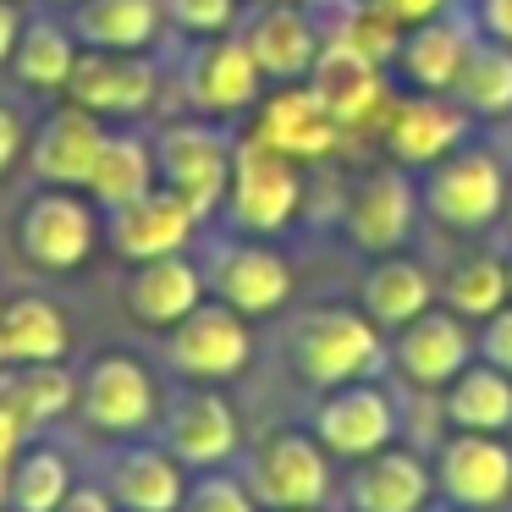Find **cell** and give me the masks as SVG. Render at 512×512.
Wrapping results in <instances>:
<instances>
[{
  "mask_svg": "<svg viewBox=\"0 0 512 512\" xmlns=\"http://www.w3.org/2000/svg\"><path fill=\"white\" fill-rule=\"evenodd\" d=\"M56 512H122L111 501V490L100 485V479H94V485H72L67 496H61V507Z\"/></svg>",
  "mask_w": 512,
  "mask_h": 512,
  "instance_id": "cell-43",
  "label": "cell"
},
{
  "mask_svg": "<svg viewBox=\"0 0 512 512\" xmlns=\"http://www.w3.org/2000/svg\"><path fill=\"white\" fill-rule=\"evenodd\" d=\"M474 325L457 320L452 309H424L402 331L386 336V369L413 391H446V380L463 364H474Z\"/></svg>",
  "mask_w": 512,
  "mask_h": 512,
  "instance_id": "cell-16",
  "label": "cell"
},
{
  "mask_svg": "<svg viewBox=\"0 0 512 512\" xmlns=\"http://www.w3.org/2000/svg\"><path fill=\"white\" fill-rule=\"evenodd\" d=\"M358 309L380 325V331H402L408 320H419L424 309H435V276L419 254H380L369 259V270L358 276Z\"/></svg>",
  "mask_w": 512,
  "mask_h": 512,
  "instance_id": "cell-27",
  "label": "cell"
},
{
  "mask_svg": "<svg viewBox=\"0 0 512 512\" xmlns=\"http://www.w3.org/2000/svg\"><path fill=\"white\" fill-rule=\"evenodd\" d=\"M28 149V127H23V116L12 111V105H0V177L17 166V155Z\"/></svg>",
  "mask_w": 512,
  "mask_h": 512,
  "instance_id": "cell-41",
  "label": "cell"
},
{
  "mask_svg": "<svg viewBox=\"0 0 512 512\" xmlns=\"http://www.w3.org/2000/svg\"><path fill=\"white\" fill-rule=\"evenodd\" d=\"M309 435L342 463L380 452L402 435V402L386 391V380H347V386L320 391L309 408Z\"/></svg>",
  "mask_w": 512,
  "mask_h": 512,
  "instance_id": "cell-10",
  "label": "cell"
},
{
  "mask_svg": "<svg viewBox=\"0 0 512 512\" xmlns=\"http://www.w3.org/2000/svg\"><path fill=\"white\" fill-rule=\"evenodd\" d=\"M155 144L138 133H105L100 155H94L89 166V182H83V193H89V204L100 215L122 210V204L144 199L149 188H155Z\"/></svg>",
  "mask_w": 512,
  "mask_h": 512,
  "instance_id": "cell-31",
  "label": "cell"
},
{
  "mask_svg": "<svg viewBox=\"0 0 512 512\" xmlns=\"http://www.w3.org/2000/svg\"><path fill=\"white\" fill-rule=\"evenodd\" d=\"M287 364L309 391L386 375V331L358 303H320L287 325Z\"/></svg>",
  "mask_w": 512,
  "mask_h": 512,
  "instance_id": "cell-1",
  "label": "cell"
},
{
  "mask_svg": "<svg viewBox=\"0 0 512 512\" xmlns=\"http://www.w3.org/2000/svg\"><path fill=\"white\" fill-rule=\"evenodd\" d=\"M67 28L83 50H155L166 0H78Z\"/></svg>",
  "mask_w": 512,
  "mask_h": 512,
  "instance_id": "cell-30",
  "label": "cell"
},
{
  "mask_svg": "<svg viewBox=\"0 0 512 512\" xmlns=\"http://www.w3.org/2000/svg\"><path fill=\"white\" fill-rule=\"evenodd\" d=\"M177 512H265V507L254 501V490L243 485L237 468H204V474H188Z\"/></svg>",
  "mask_w": 512,
  "mask_h": 512,
  "instance_id": "cell-37",
  "label": "cell"
},
{
  "mask_svg": "<svg viewBox=\"0 0 512 512\" xmlns=\"http://www.w3.org/2000/svg\"><path fill=\"white\" fill-rule=\"evenodd\" d=\"M166 364L182 380L221 386V380L243 375L254 364V320L226 309L221 298H204L188 320H177L166 331Z\"/></svg>",
  "mask_w": 512,
  "mask_h": 512,
  "instance_id": "cell-12",
  "label": "cell"
},
{
  "mask_svg": "<svg viewBox=\"0 0 512 512\" xmlns=\"http://www.w3.org/2000/svg\"><path fill=\"white\" fill-rule=\"evenodd\" d=\"M446 94H452L474 122H501V116H512V45L479 34L474 45H468V56H463V67H457V78Z\"/></svg>",
  "mask_w": 512,
  "mask_h": 512,
  "instance_id": "cell-34",
  "label": "cell"
},
{
  "mask_svg": "<svg viewBox=\"0 0 512 512\" xmlns=\"http://www.w3.org/2000/svg\"><path fill=\"white\" fill-rule=\"evenodd\" d=\"M468 17H474V28L485 39H501V45H512V0H463Z\"/></svg>",
  "mask_w": 512,
  "mask_h": 512,
  "instance_id": "cell-40",
  "label": "cell"
},
{
  "mask_svg": "<svg viewBox=\"0 0 512 512\" xmlns=\"http://www.w3.org/2000/svg\"><path fill=\"white\" fill-rule=\"evenodd\" d=\"M78 413L100 435H144L160 424V386L133 353H100L78 375Z\"/></svg>",
  "mask_w": 512,
  "mask_h": 512,
  "instance_id": "cell-15",
  "label": "cell"
},
{
  "mask_svg": "<svg viewBox=\"0 0 512 512\" xmlns=\"http://www.w3.org/2000/svg\"><path fill=\"white\" fill-rule=\"evenodd\" d=\"M474 39H479V28H474V17H468L463 0H457L452 12L430 17V23H413L408 34H402L391 67H386L391 89H402V94H446Z\"/></svg>",
  "mask_w": 512,
  "mask_h": 512,
  "instance_id": "cell-21",
  "label": "cell"
},
{
  "mask_svg": "<svg viewBox=\"0 0 512 512\" xmlns=\"http://www.w3.org/2000/svg\"><path fill=\"white\" fill-rule=\"evenodd\" d=\"M160 446L177 457L188 474H204V468H232L243 457V419L237 408L204 380H188L177 386L166 402H160Z\"/></svg>",
  "mask_w": 512,
  "mask_h": 512,
  "instance_id": "cell-7",
  "label": "cell"
},
{
  "mask_svg": "<svg viewBox=\"0 0 512 512\" xmlns=\"http://www.w3.org/2000/svg\"><path fill=\"white\" fill-rule=\"evenodd\" d=\"M94 243H100V210L78 188H39L17 210V254L34 270L67 276V270L89 265Z\"/></svg>",
  "mask_w": 512,
  "mask_h": 512,
  "instance_id": "cell-11",
  "label": "cell"
},
{
  "mask_svg": "<svg viewBox=\"0 0 512 512\" xmlns=\"http://www.w3.org/2000/svg\"><path fill=\"white\" fill-rule=\"evenodd\" d=\"M17 34H23V12H17V0H0V67H12Z\"/></svg>",
  "mask_w": 512,
  "mask_h": 512,
  "instance_id": "cell-45",
  "label": "cell"
},
{
  "mask_svg": "<svg viewBox=\"0 0 512 512\" xmlns=\"http://www.w3.org/2000/svg\"><path fill=\"white\" fill-rule=\"evenodd\" d=\"M507 193H512L507 160L496 149L474 144V138L463 149H452L446 160H435L430 171H419V210L452 237H479L490 226H501Z\"/></svg>",
  "mask_w": 512,
  "mask_h": 512,
  "instance_id": "cell-2",
  "label": "cell"
},
{
  "mask_svg": "<svg viewBox=\"0 0 512 512\" xmlns=\"http://www.w3.org/2000/svg\"><path fill=\"white\" fill-rule=\"evenodd\" d=\"M0 402L23 419V430H45V424L67 419L78 408V375L61 364H23V369H0Z\"/></svg>",
  "mask_w": 512,
  "mask_h": 512,
  "instance_id": "cell-33",
  "label": "cell"
},
{
  "mask_svg": "<svg viewBox=\"0 0 512 512\" xmlns=\"http://www.w3.org/2000/svg\"><path fill=\"white\" fill-rule=\"evenodd\" d=\"M446 430H479V435H507L512 430V375L485 358L463 364L446 391H435Z\"/></svg>",
  "mask_w": 512,
  "mask_h": 512,
  "instance_id": "cell-29",
  "label": "cell"
},
{
  "mask_svg": "<svg viewBox=\"0 0 512 512\" xmlns=\"http://www.w3.org/2000/svg\"><path fill=\"white\" fill-rule=\"evenodd\" d=\"M270 83L259 78L254 56L243 50L237 34H215V39H199L182 61V94L199 116L210 122H232V116H248L259 100H265Z\"/></svg>",
  "mask_w": 512,
  "mask_h": 512,
  "instance_id": "cell-17",
  "label": "cell"
},
{
  "mask_svg": "<svg viewBox=\"0 0 512 512\" xmlns=\"http://www.w3.org/2000/svg\"><path fill=\"white\" fill-rule=\"evenodd\" d=\"M204 287H210V298H221L226 309L243 314V320H270V314H281L292 303L298 276H292V259L276 243L232 232L204 259Z\"/></svg>",
  "mask_w": 512,
  "mask_h": 512,
  "instance_id": "cell-8",
  "label": "cell"
},
{
  "mask_svg": "<svg viewBox=\"0 0 512 512\" xmlns=\"http://www.w3.org/2000/svg\"><path fill=\"white\" fill-rule=\"evenodd\" d=\"M342 512H347V507H342Z\"/></svg>",
  "mask_w": 512,
  "mask_h": 512,
  "instance_id": "cell-50",
  "label": "cell"
},
{
  "mask_svg": "<svg viewBox=\"0 0 512 512\" xmlns=\"http://www.w3.org/2000/svg\"><path fill=\"white\" fill-rule=\"evenodd\" d=\"M336 501L347 512H430L435 507V468L424 452L391 441L347 468V479L336 485Z\"/></svg>",
  "mask_w": 512,
  "mask_h": 512,
  "instance_id": "cell-18",
  "label": "cell"
},
{
  "mask_svg": "<svg viewBox=\"0 0 512 512\" xmlns=\"http://www.w3.org/2000/svg\"><path fill=\"white\" fill-rule=\"evenodd\" d=\"M193 232H199V215L193 204H182L171 188H149L144 199L122 204V210L105 215V243L116 259L127 265H144V259H166V254H188Z\"/></svg>",
  "mask_w": 512,
  "mask_h": 512,
  "instance_id": "cell-23",
  "label": "cell"
},
{
  "mask_svg": "<svg viewBox=\"0 0 512 512\" xmlns=\"http://www.w3.org/2000/svg\"><path fill=\"white\" fill-rule=\"evenodd\" d=\"M243 50L254 56L265 83H309L314 61H320V23L303 0H248L243 17L232 28Z\"/></svg>",
  "mask_w": 512,
  "mask_h": 512,
  "instance_id": "cell-13",
  "label": "cell"
},
{
  "mask_svg": "<svg viewBox=\"0 0 512 512\" xmlns=\"http://www.w3.org/2000/svg\"><path fill=\"white\" fill-rule=\"evenodd\" d=\"M430 512H457V507H446V501H435V507Z\"/></svg>",
  "mask_w": 512,
  "mask_h": 512,
  "instance_id": "cell-49",
  "label": "cell"
},
{
  "mask_svg": "<svg viewBox=\"0 0 512 512\" xmlns=\"http://www.w3.org/2000/svg\"><path fill=\"white\" fill-rule=\"evenodd\" d=\"M100 485L111 490V501L122 512H177L182 490H188V468L166 452V446H116L100 468Z\"/></svg>",
  "mask_w": 512,
  "mask_h": 512,
  "instance_id": "cell-26",
  "label": "cell"
},
{
  "mask_svg": "<svg viewBox=\"0 0 512 512\" xmlns=\"http://www.w3.org/2000/svg\"><path fill=\"white\" fill-rule=\"evenodd\" d=\"M501 254H507V292H512V243H507V248H501Z\"/></svg>",
  "mask_w": 512,
  "mask_h": 512,
  "instance_id": "cell-46",
  "label": "cell"
},
{
  "mask_svg": "<svg viewBox=\"0 0 512 512\" xmlns=\"http://www.w3.org/2000/svg\"><path fill=\"white\" fill-rule=\"evenodd\" d=\"M72 485L78 479H72L67 452H56V446H23L17 463L6 468V479H0V496H6L12 512H56Z\"/></svg>",
  "mask_w": 512,
  "mask_h": 512,
  "instance_id": "cell-36",
  "label": "cell"
},
{
  "mask_svg": "<svg viewBox=\"0 0 512 512\" xmlns=\"http://www.w3.org/2000/svg\"><path fill=\"white\" fill-rule=\"evenodd\" d=\"M160 94V67L149 50H83L67 78V100L105 116H144Z\"/></svg>",
  "mask_w": 512,
  "mask_h": 512,
  "instance_id": "cell-20",
  "label": "cell"
},
{
  "mask_svg": "<svg viewBox=\"0 0 512 512\" xmlns=\"http://www.w3.org/2000/svg\"><path fill=\"white\" fill-rule=\"evenodd\" d=\"M72 347V325L39 292L0 303V369H23V364H61Z\"/></svg>",
  "mask_w": 512,
  "mask_h": 512,
  "instance_id": "cell-28",
  "label": "cell"
},
{
  "mask_svg": "<svg viewBox=\"0 0 512 512\" xmlns=\"http://www.w3.org/2000/svg\"><path fill=\"white\" fill-rule=\"evenodd\" d=\"M375 133H380L386 160H397L408 171H430L435 160H446L452 149H463L474 138V116L452 94H402L397 89Z\"/></svg>",
  "mask_w": 512,
  "mask_h": 512,
  "instance_id": "cell-14",
  "label": "cell"
},
{
  "mask_svg": "<svg viewBox=\"0 0 512 512\" xmlns=\"http://www.w3.org/2000/svg\"><path fill=\"white\" fill-rule=\"evenodd\" d=\"M237 17H243V0H166V23L193 39L232 34Z\"/></svg>",
  "mask_w": 512,
  "mask_h": 512,
  "instance_id": "cell-38",
  "label": "cell"
},
{
  "mask_svg": "<svg viewBox=\"0 0 512 512\" xmlns=\"http://www.w3.org/2000/svg\"><path fill=\"white\" fill-rule=\"evenodd\" d=\"M254 138H265L270 149H281L287 160L309 166V160H331L342 149V122L325 111V100L309 89V83H281V89H265V100L254 105Z\"/></svg>",
  "mask_w": 512,
  "mask_h": 512,
  "instance_id": "cell-22",
  "label": "cell"
},
{
  "mask_svg": "<svg viewBox=\"0 0 512 512\" xmlns=\"http://www.w3.org/2000/svg\"><path fill=\"white\" fill-rule=\"evenodd\" d=\"M303 199H309V188H303L298 160H287L281 149H270L254 133L237 138L232 182H226V204H221L226 226L237 237H265V243H276L281 232H292Z\"/></svg>",
  "mask_w": 512,
  "mask_h": 512,
  "instance_id": "cell-3",
  "label": "cell"
},
{
  "mask_svg": "<svg viewBox=\"0 0 512 512\" xmlns=\"http://www.w3.org/2000/svg\"><path fill=\"white\" fill-rule=\"evenodd\" d=\"M78 56H83V45L67 23H56V17H23L12 72H17V83H28L39 94H67V78L78 67Z\"/></svg>",
  "mask_w": 512,
  "mask_h": 512,
  "instance_id": "cell-35",
  "label": "cell"
},
{
  "mask_svg": "<svg viewBox=\"0 0 512 512\" xmlns=\"http://www.w3.org/2000/svg\"><path fill=\"white\" fill-rule=\"evenodd\" d=\"M474 353L485 358V364H496V369L512 375V303H501L490 320L474 325Z\"/></svg>",
  "mask_w": 512,
  "mask_h": 512,
  "instance_id": "cell-39",
  "label": "cell"
},
{
  "mask_svg": "<svg viewBox=\"0 0 512 512\" xmlns=\"http://www.w3.org/2000/svg\"><path fill=\"white\" fill-rule=\"evenodd\" d=\"M435 501L457 512H512V441L479 430H446L430 457Z\"/></svg>",
  "mask_w": 512,
  "mask_h": 512,
  "instance_id": "cell-9",
  "label": "cell"
},
{
  "mask_svg": "<svg viewBox=\"0 0 512 512\" xmlns=\"http://www.w3.org/2000/svg\"><path fill=\"white\" fill-rule=\"evenodd\" d=\"M23 441H28V430H23V419H17L6 402H0V479H6V468L17 463V452H23Z\"/></svg>",
  "mask_w": 512,
  "mask_h": 512,
  "instance_id": "cell-44",
  "label": "cell"
},
{
  "mask_svg": "<svg viewBox=\"0 0 512 512\" xmlns=\"http://www.w3.org/2000/svg\"><path fill=\"white\" fill-rule=\"evenodd\" d=\"M100 144H105L100 116L67 100L28 133V166H34V177L45 188H83Z\"/></svg>",
  "mask_w": 512,
  "mask_h": 512,
  "instance_id": "cell-24",
  "label": "cell"
},
{
  "mask_svg": "<svg viewBox=\"0 0 512 512\" xmlns=\"http://www.w3.org/2000/svg\"><path fill=\"white\" fill-rule=\"evenodd\" d=\"M435 303L452 309L457 320H468V325L490 320L501 303H512V292H507V254H501V248L457 254L452 265L435 276Z\"/></svg>",
  "mask_w": 512,
  "mask_h": 512,
  "instance_id": "cell-32",
  "label": "cell"
},
{
  "mask_svg": "<svg viewBox=\"0 0 512 512\" xmlns=\"http://www.w3.org/2000/svg\"><path fill=\"white\" fill-rule=\"evenodd\" d=\"M45 6H67V12H72V6H78V0H45Z\"/></svg>",
  "mask_w": 512,
  "mask_h": 512,
  "instance_id": "cell-48",
  "label": "cell"
},
{
  "mask_svg": "<svg viewBox=\"0 0 512 512\" xmlns=\"http://www.w3.org/2000/svg\"><path fill=\"white\" fill-rule=\"evenodd\" d=\"M380 12H391L402 28H413V23H430V17H441V12H452L457 0H375Z\"/></svg>",
  "mask_w": 512,
  "mask_h": 512,
  "instance_id": "cell-42",
  "label": "cell"
},
{
  "mask_svg": "<svg viewBox=\"0 0 512 512\" xmlns=\"http://www.w3.org/2000/svg\"><path fill=\"white\" fill-rule=\"evenodd\" d=\"M419 177L397 160H380V166L358 171L353 188L342 199V237L347 248L380 259V254H402L419 226Z\"/></svg>",
  "mask_w": 512,
  "mask_h": 512,
  "instance_id": "cell-6",
  "label": "cell"
},
{
  "mask_svg": "<svg viewBox=\"0 0 512 512\" xmlns=\"http://www.w3.org/2000/svg\"><path fill=\"white\" fill-rule=\"evenodd\" d=\"M149 144H155L160 188H171L182 204H193L199 221H210V215L226 204L237 138L221 133V122H210V116H193V122H166Z\"/></svg>",
  "mask_w": 512,
  "mask_h": 512,
  "instance_id": "cell-5",
  "label": "cell"
},
{
  "mask_svg": "<svg viewBox=\"0 0 512 512\" xmlns=\"http://www.w3.org/2000/svg\"><path fill=\"white\" fill-rule=\"evenodd\" d=\"M501 226H507V232H512V193H507V215H501Z\"/></svg>",
  "mask_w": 512,
  "mask_h": 512,
  "instance_id": "cell-47",
  "label": "cell"
},
{
  "mask_svg": "<svg viewBox=\"0 0 512 512\" xmlns=\"http://www.w3.org/2000/svg\"><path fill=\"white\" fill-rule=\"evenodd\" d=\"M309 89L325 100V111L342 122V133H364V127H380L391 105V72L380 61H369L364 50H353L347 39H325L320 61L309 72Z\"/></svg>",
  "mask_w": 512,
  "mask_h": 512,
  "instance_id": "cell-19",
  "label": "cell"
},
{
  "mask_svg": "<svg viewBox=\"0 0 512 512\" xmlns=\"http://www.w3.org/2000/svg\"><path fill=\"white\" fill-rule=\"evenodd\" d=\"M237 474L265 512H325L336 501L331 452L309 430H270L243 446Z\"/></svg>",
  "mask_w": 512,
  "mask_h": 512,
  "instance_id": "cell-4",
  "label": "cell"
},
{
  "mask_svg": "<svg viewBox=\"0 0 512 512\" xmlns=\"http://www.w3.org/2000/svg\"><path fill=\"white\" fill-rule=\"evenodd\" d=\"M204 298H210L204 265H193L188 254L144 259V265H133V276H127V287H122L127 314H133L144 331H160V336H166L177 320H188Z\"/></svg>",
  "mask_w": 512,
  "mask_h": 512,
  "instance_id": "cell-25",
  "label": "cell"
}]
</instances>
